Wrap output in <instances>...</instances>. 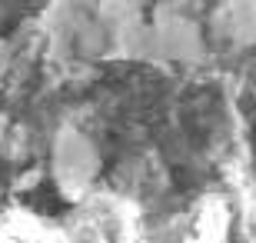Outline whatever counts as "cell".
<instances>
[{"label": "cell", "mask_w": 256, "mask_h": 243, "mask_svg": "<svg viewBox=\"0 0 256 243\" xmlns=\"http://www.w3.org/2000/svg\"><path fill=\"white\" fill-rule=\"evenodd\" d=\"M54 173L66 190H80L96 173V153L84 133L66 130L54 143Z\"/></svg>", "instance_id": "6da1fadb"}, {"label": "cell", "mask_w": 256, "mask_h": 243, "mask_svg": "<svg viewBox=\"0 0 256 243\" xmlns=\"http://www.w3.org/2000/svg\"><path fill=\"white\" fill-rule=\"evenodd\" d=\"M7 74H10V44L0 40V90L7 84Z\"/></svg>", "instance_id": "7a4b0ae2"}]
</instances>
